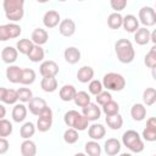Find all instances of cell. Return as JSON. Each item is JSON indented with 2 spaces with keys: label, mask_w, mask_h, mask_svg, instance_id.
<instances>
[{
  "label": "cell",
  "mask_w": 156,
  "mask_h": 156,
  "mask_svg": "<svg viewBox=\"0 0 156 156\" xmlns=\"http://www.w3.org/2000/svg\"><path fill=\"white\" fill-rule=\"evenodd\" d=\"M115 52L119 62L122 63H130L135 58V50L133 44L128 39H118L115 43Z\"/></svg>",
  "instance_id": "1"
},
{
  "label": "cell",
  "mask_w": 156,
  "mask_h": 156,
  "mask_svg": "<svg viewBox=\"0 0 156 156\" xmlns=\"http://www.w3.org/2000/svg\"><path fill=\"white\" fill-rule=\"evenodd\" d=\"M2 7L5 16L12 23H16L23 18L24 15V1L23 0H4Z\"/></svg>",
  "instance_id": "2"
},
{
  "label": "cell",
  "mask_w": 156,
  "mask_h": 156,
  "mask_svg": "<svg viewBox=\"0 0 156 156\" xmlns=\"http://www.w3.org/2000/svg\"><path fill=\"white\" fill-rule=\"evenodd\" d=\"M122 144L132 152L139 154L144 150L145 145L140 134L134 129H128L122 135Z\"/></svg>",
  "instance_id": "3"
},
{
  "label": "cell",
  "mask_w": 156,
  "mask_h": 156,
  "mask_svg": "<svg viewBox=\"0 0 156 156\" xmlns=\"http://www.w3.org/2000/svg\"><path fill=\"white\" fill-rule=\"evenodd\" d=\"M63 122L67 127L74 128L78 132L85 130L89 128V121L78 111L76 110H69L63 115Z\"/></svg>",
  "instance_id": "4"
},
{
  "label": "cell",
  "mask_w": 156,
  "mask_h": 156,
  "mask_svg": "<svg viewBox=\"0 0 156 156\" xmlns=\"http://www.w3.org/2000/svg\"><path fill=\"white\" fill-rule=\"evenodd\" d=\"M102 85L107 91H122L126 88V78L117 72H108L102 77Z\"/></svg>",
  "instance_id": "5"
},
{
  "label": "cell",
  "mask_w": 156,
  "mask_h": 156,
  "mask_svg": "<svg viewBox=\"0 0 156 156\" xmlns=\"http://www.w3.org/2000/svg\"><path fill=\"white\" fill-rule=\"evenodd\" d=\"M21 33H22V28L17 23L10 22V23L0 26V40L1 41L18 38L21 35Z\"/></svg>",
  "instance_id": "6"
},
{
  "label": "cell",
  "mask_w": 156,
  "mask_h": 156,
  "mask_svg": "<svg viewBox=\"0 0 156 156\" xmlns=\"http://www.w3.org/2000/svg\"><path fill=\"white\" fill-rule=\"evenodd\" d=\"M138 20L141 24L145 26V28L152 27L156 24V11L151 6H143L139 10Z\"/></svg>",
  "instance_id": "7"
},
{
  "label": "cell",
  "mask_w": 156,
  "mask_h": 156,
  "mask_svg": "<svg viewBox=\"0 0 156 156\" xmlns=\"http://www.w3.org/2000/svg\"><path fill=\"white\" fill-rule=\"evenodd\" d=\"M52 126V110L48 106L39 116H38V121H37V129L41 133H45L48 130H50Z\"/></svg>",
  "instance_id": "8"
},
{
  "label": "cell",
  "mask_w": 156,
  "mask_h": 156,
  "mask_svg": "<svg viewBox=\"0 0 156 156\" xmlns=\"http://www.w3.org/2000/svg\"><path fill=\"white\" fill-rule=\"evenodd\" d=\"M58 71H60L58 65L52 60L43 61L39 66V72L43 76V78H45V77H56Z\"/></svg>",
  "instance_id": "9"
},
{
  "label": "cell",
  "mask_w": 156,
  "mask_h": 156,
  "mask_svg": "<svg viewBox=\"0 0 156 156\" xmlns=\"http://www.w3.org/2000/svg\"><path fill=\"white\" fill-rule=\"evenodd\" d=\"M101 112H102V110L98 106V104H94V102H90L89 105H87L85 107L82 108V115L89 122L98 121L101 117Z\"/></svg>",
  "instance_id": "10"
},
{
  "label": "cell",
  "mask_w": 156,
  "mask_h": 156,
  "mask_svg": "<svg viewBox=\"0 0 156 156\" xmlns=\"http://www.w3.org/2000/svg\"><path fill=\"white\" fill-rule=\"evenodd\" d=\"M61 21L62 20L60 17V13L56 10H49L43 16V24L49 29L50 28H55L56 26H60Z\"/></svg>",
  "instance_id": "11"
},
{
  "label": "cell",
  "mask_w": 156,
  "mask_h": 156,
  "mask_svg": "<svg viewBox=\"0 0 156 156\" xmlns=\"http://www.w3.org/2000/svg\"><path fill=\"white\" fill-rule=\"evenodd\" d=\"M0 100L7 105H16L18 101V94L15 89H9L5 87L0 88Z\"/></svg>",
  "instance_id": "12"
},
{
  "label": "cell",
  "mask_w": 156,
  "mask_h": 156,
  "mask_svg": "<svg viewBox=\"0 0 156 156\" xmlns=\"http://www.w3.org/2000/svg\"><path fill=\"white\" fill-rule=\"evenodd\" d=\"M76 22L72 18H65L61 21L60 26H58V32L62 37H72L76 33Z\"/></svg>",
  "instance_id": "13"
},
{
  "label": "cell",
  "mask_w": 156,
  "mask_h": 156,
  "mask_svg": "<svg viewBox=\"0 0 156 156\" xmlns=\"http://www.w3.org/2000/svg\"><path fill=\"white\" fill-rule=\"evenodd\" d=\"M46 107H48V104L43 98H33L28 102V110L34 116H39Z\"/></svg>",
  "instance_id": "14"
},
{
  "label": "cell",
  "mask_w": 156,
  "mask_h": 156,
  "mask_svg": "<svg viewBox=\"0 0 156 156\" xmlns=\"http://www.w3.org/2000/svg\"><path fill=\"white\" fill-rule=\"evenodd\" d=\"M80 50L76 46H67L63 51V57H65V61L69 65H76L80 61Z\"/></svg>",
  "instance_id": "15"
},
{
  "label": "cell",
  "mask_w": 156,
  "mask_h": 156,
  "mask_svg": "<svg viewBox=\"0 0 156 156\" xmlns=\"http://www.w3.org/2000/svg\"><path fill=\"white\" fill-rule=\"evenodd\" d=\"M17 57H18V51L13 46H5L1 50V60H2V62L7 63L9 66L15 63L17 61Z\"/></svg>",
  "instance_id": "16"
},
{
  "label": "cell",
  "mask_w": 156,
  "mask_h": 156,
  "mask_svg": "<svg viewBox=\"0 0 156 156\" xmlns=\"http://www.w3.org/2000/svg\"><path fill=\"white\" fill-rule=\"evenodd\" d=\"M27 112H28V106H26L22 102L21 104H16L13 106V108H12V112H11L13 122H16V123L23 122L27 118Z\"/></svg>",
  "instance_id": "17"
},
{
  "label": "cell",
  "mask_w": 156,
  "mask_h": 156,
  "mask_svg": "<svg viewBox=\"0 0 156 156\" xmlns=\"http://www.w3.org/2000/svg\"><path fill=\"white\" fill-rule=\"evenodd\" d=\"M77 90L74 88V85L72 84H65L63 87L60 88V91H58V96L62 101L65 102H68V101H73L76 95H77Z\"/></svg>",
  "instance_id": "18"
},
{
  "label": "cell",
  "mask_w": 156,
  "mask_h": 156,
  "mask_svg": "<svg viewBox=\"0 0 156 156\" xmlns=\"http://www.w3.org/2000/svg\"><path fill=\"white\" fill-rule=\"evenodd\" d=\"M88 135L91 140H101L106 135V129L101 123H94L88 128Z\"/></svg>",
  "instance_id": "19"
},
{
  "label": "cell",
  "mask_w": 156,
  "mask_h": 156,
  "mask_svg": "<svg viewBox=\"0 0 156 156\" xmlns=\"http://www.w3.org/2000/svg\"><path fill=\"white\" fill-rule=\"evenodd\" d=\"M22 71L23 68H21L20 66L16 65H11L6 68V78L10 83L17 84L21 83V77H22Z\"/></svg>",
  "instance_id": "20"
},
{
  "label": "cell",
  "mask_w": 156,
  "mask_h": 156,
  "mask_svg": "<svg viewBox=\"0 0 156 156\" xmlns=\"http://www.w3.org/2000/svg\"><path fill=\"white\" fill-rule=\"evenodd\" d=\"M104 150L107 156H116L121 151V141L116 138H110L105 141Z\"/></svg>",
  "instance_id": "21"
},
{
  "label": "cell",
  "mask_w": 156,
  "mask_h": 156,
  "mask_svg": "<svg viewBox=\"0 0 156 156\" xmlns=\"http://www.w3.org/2000/svg\"><path fill=\"white\" fill-rule=\"evenodd\" d=\"M123 29L128 33H135L139 29V20L134 15H126L123 17Z\"/></svg>",
  "instance_id": "22"
},
{
  "label": "cell",
  "mask_w": 156,
  "mask_h": 156,
  "mask_svg": "<svg viewBox=\"0 0 156 156\" xmlns=\"http://www.w3.org/2000/svg\"><path fill=\"white\" fill-rule=\"evenodd\" d=\"M49 39V34L45 29L43 28H35L33 32H32V35H30V40L35 44V45H44L46 44Z\"/></svg>",
  "instance_id": "23"
},
{
  "label": "cell",
  "mask_w": 156,
  "mask_h": 156,
  "mask_svg": "<svg viewBox=\"0 0 156 156\" xmlns=\"http://www.w3.org/2000/svg\"><path fill=\"white\" fill-rule=\"evenodd\" d=\"M134 40L138 45H146L149 41H151V32L145 27L139 28L134 33Z\"/></svg>",
  "instance_id": "24"
},
{
  "label": "cell",
  "mask_w": 156,
  "mask_h": 156,
  "mask_svg": "<svg viewBox=\"0 0 156 156\" xmlns=\"http://www.w3.org/2000/svg\"><path fill=\"white\" fill-rule=\"evenodd\" d=\"M94 78V69L90 66H82L77 72V79L80 83H90Z\"/></svg>",
  "instance_id": "25"
},
{
  "label": "cell",
  "mask_w": 156,
  "mask_h": 156,
  "mask_svg": "<svg viewBox=\"0 0 156 156\" xmlns=\"http://www.w3.org/2000/svg\"><path fill=\"white\" fill-rule=\"evenodd\" d=\"M130 116L136 122H140V121L145 119V117H146V107H145V105L140 104V102L134 104L132 106V108H130Z\"/></svg>",
  "instance_id": "26"
},
{
  "label": "cell",
  "mask_w": 156,
  "mask_h": 156,
  "mask_svg": "<svg viewBox=\"0 0 156 156\" xmlns=\"http://www.w3.org/2000/svg\"><path fill=\"white\" fill-rule=\"evenodd\" d=\"M21 155L22 156H35L37 155V145L33 140L27 139L21 144Z\"/></svg>",
  "instance_id": "27"
},
{
  "label": "cell",
  "mask_w": 156,
  "mask_h": 156,
  "mask_svg": "<svg viewBox=\"0 0 156 156\" xmlns=\"http://www.w3.org/2000/svg\"><path fill=\"white\" fill-rule=\"evenodd\" d=\"M40 87L45 93H54L57 89L58 83H57V79L55 77H45L41 79Z\"/></svg>",
  "instance_id": "28"
},
{
  "label": "cell",
  "mask_w": 156,
  "mask_h": 156,
  "mask_svg": "<svg viewBox=\"0 0 156 156\" xmlns=\"http://www.w3.org/2000/svg\"><path fill=\"white\" fill-rule=\"evenodd\" d=\"M107 26L111 29H119L123 26V16L118 12H112L107 17Z\"/></svg>",
  "instance_id": "29"
},
{
  "label": "cell",
  "mask_w": 156,
  "mask_h": 156,
  "mask_svg": "<svg viewBox=\"0 0 156 156\" xmlns=\"http://www.w3.org/2000/svg\"><path fill=\"white\" fill-rule=\"evenodd\" d=\"M35 129H37V127L34 126L33 122H24V123L22 124L21 129H20V135H21V138H23L24 140L30 139V138L35 134Z\"/></svg>",
  "instance_id": "30"
},
{
  "label": "cell",
  "mask_w": 156,
  "mask_h": 156,
  "mask_svg": "<svg viewBox=\"0 0 156 156\" xmlns=\"http://www.w3.org/2000/svg\"><path fill=\"white\" fill-rule=\"evenodd\" d=\"M27 56H28V58H29L32 62L38 63V62H40V61L44 60L45 52H44V49H43L40 45H35V44H34L33 49L30 50V52H29Z\"/></svg>",
  "instance_id": "31"
},
{
  "label": "cell",
  "mask_w": 156,
  "mask_h": 156,
  "mask_svg": "<svg viewBox=\"0 0 156 156\" xmlns=\"http://www.w3.org/2000/svg\"><path fill=\"white\" fill-rule=\"evenodd\" d=\"M33 46H34V43L30 39H26V38L24 39H20L17 41V44H16L17 51L20 54H22V55H28L30 52V50L33 49Z\"/></svg>",
  "instance_id": "32"
},
{
  "label": "cell",
  "mask_w": 156,
  "mask_h": 156,
  "mask_svg": "<svg viewBox=\"0 0 156 156\" xmlns=\"http://www.w3.org/2000/svg\"><path fill=\"white\" fill-rule=\"evenodd\" d=\"M84 150L88 156H100L101 155V146L95 140L87 141L84 145Z\"/></svg>",
  "instance_id": "33"
},
{
  "label": "cell",
  "mask_w": 156,
  "mask_h": 156,
  "mask_svg": "<svg viewBox=\"0 0 156 156\" xmlns=\"http://www.w3.org/2000/svg\"><path fill=\"white\" fill-rule=\"evenodd\" d=\"M105 121H106L107 127H110L112 130H118L123 126V118H122V116L119 113L115 115V116H107Z\"/></svg>",
  "instance_id": "34"
},
{
  "label": "cell",
  "mask_w": 156,
  "mask_h": 156,
  "mask_svg": "<svg viewBox=\"0 0 156 156\" xmlns=\"http://www.w3.org/2000/svg\"><path fill=\"white\" fill-rule=\"evenodd\" d=\"M74 104L78 106V107H85L87 105H89L90 102H91V98H90V95L87 93V91H84V90H80V91H78L77 93V95H76V98H74Z\"/></svg>",
  "instance_id": "35"
},
{
  "label": "cell",
  "mask_w": 156,
  "mask_h": 156,
  "mask_svg": "<svg viewBox=\"0 0 156 156\" xmlns=\"http://www.w3.org/2000/svg\"><path fill=\"white\" fill-rule=\"evenodd\" d=\"M37 74L34 72V69L32 68H23L22 71V77H21V84L23 85H30L35 82Z\"/></svg>",
  "instance_id": "36"
},
{
  "label": "cell",
  "mask_w": 156,
  "mask_h": 156,
  "mask_svg": "<svg viewBox=\"0 0 156 156\" xmlns=\"http://www.w3.org/2000/svg\"><path fill=\"white\" fill-rule=\"evenodd\" d=\"M143 102L146 106H151L156 102V89L155 88H146L143 91Z\"/></svg>",
  "instance_id": "37"
},
{
  "label": "cell",
  "mask_w": 156,
  "mask_h": 156,
  "mask_svg": "<svg viewBox=\"0 0 156 156\" xmlns=\"http://www.w3.org/2000/svg\"><path fill=\"white\" fill-rule=\"evenodd\" d=\"M79 139V134H78V130L74 129V128H68L63 132V140L66 144H76Z\"/></svg>",
  "instance_id": "38"
},
{
  "label": "cell",
  "mask_w": 156,
  "mask_h": 156,
  "mask_svg": "<svg viewBox=\"0 0 156 156\" xmlns=\"http://www.w3.org/2000/svg\"><path fill=\"white\" fill-rule=\"evenodd\" d=\"M102 112L107 116H115L119 113V105L118 102H116L115 100H111L110 102H107L106 105L102 106Z\"/></svg>",
  "instance_id": "39"
},
{
  "label": "cell",
  "mask_w": 156,
  "mask_h": 156,
  "mask_svg": "<svg viewBox=\"0 0 156 156\" xmlns=\"http://www.w3.org/2000/svg\"><path fill=\"white\" fill-rule=\"evenodd\" d=\"M144 63L146 67L152 68L156 66V45H152V48L149 50V52L144 57Z\"/></svg>",
  "instance_id": "40"
},
{
  "label": "cell",
  "mask_w": 156,
  "mask_h": 156,
  "mask_svg": "<svg viewBox=\"0 0 156 156\" xmlns=\"http://www.w3.org/2000/svg\"><path fill=\"white\" fill-rule=\"evenodd\" d=\"M13 130V127H12V123L5 118L0 119V136L1 138H6L9 136Z\"/></svg>",
  "instance_id": "41"
},
{
  "label": "cell",
  "mask_w": 156,
  "mask_h": 156,
  "mask_svg": "<svg viewBox=\"0 0 156 156\" xmlns=\"http://www.w3.org/2000/svg\"><path fill=\"white\" fill-rule=\"evenodd\" d=\"M17 94H18V100L24 104V102H29L34 96H33V91L29 88H20L17 89Z\"/></svg>",
  "instance_id": "42"
},
{
  "label": "cell",
  "mask_w": 156,
  "mask_h": 156,
  "mask_svg": "<svg viewBox=\"0 0 156 156\" xmlns=\"http://www.w3.org/2000/svg\"><path fill=\"white\" fill-rule=\"evenodd\" d=\"M88 90L91 95H99L100 93L104 91V85H102V82L101 80H98V79H93L89 85H88Z\"/></svg>",
  "instance_id": "43"
},
{
  "label": "cell",
  "mask_w": 156,
  "mask_h": 156,
  "mask_svg": "<svg viewBox=\"0 0 156 156\" xmlns=\"http://www.w3.org/2000/svg\"><path fill=\"white\" fill-rule=\"evenodd\" d=\"M95 99H96V104H98V105L104 106V105H106L107 102H110V101L112 100V95H111L110 91L104 90L102 93H100L99 95H96Z\"/></svg>",
  "instance_id": "44"
},
{
  "label": "cell",
  "mask_w": 156,
  "mask_h": 156,
  "mask_svg": "<svg viewBox=\"0 0 156 156\" xmlns=\"http://www.w3.org/2000/svg\"><path fill=\"white\" fill-rule=\"evenodd\" d=\"M141 138L144 140H146V141H150V143L156 141V130L145 127L144 130H143V133H141Z\"/></svg>",
  "instance_id": "45"
},
{
  "label": "cell",
  "mask_w": 156,
  "mask_h": 156,
  "mask_svg": "<svg viewBox=\"0 0 156 156\" xmlns=\"http://www.w3.org/2000/svg\"><path fill=\"white\" fill-rule=\"evenodd\" d=\"M110 5L112 7V10H115V12H121L122 10L126 9L127 6V1L126 0H111L110 1Z\"/></svg>",
  "instance_id": "46"
},
{
  "label": "cell",
  "mask_w": 156,
  "mask_h": 156,
  "mask_svg": "<svg viewBox=\"0 0 156 156\" xmlns=\"http://www.w3.org/2000/svg\"><path fill=\"white\" fill-rule=\"evenodd\" d=\"M9 147H10V143L6 140V138H0V155L6 154Z\"/></svg>",
  "instance_id": "47"
},
{
  "label": "cell",
  "mask_w": 156,
  "mask_h": 156,
  "mask_svg": "<svg viewBox=\"0 0 156 156\" xmlns=\"http://www.w3.org/2000/svg\"><path fill=\"white\" fill-rule=\"evenodd\" d=\"M146 127L156 130V117H150V118L146 121Z\"/></svg>",
  "instance_id": "48"
},
{
  "label": "cell",
  "mask_w": 156,
  "mask_h": 156,
  "mask_svg": "<svg viewBox=\"0 0 156 156\" xmlns=\"http://www.w3.org/2000/svg\"><path fill=\"white\" fill-rule=\"evenodd\" d=\"M0 111H1V115H0V118H5V113H6V110H5V106L4 105H0Z\"/></svg>",
  "instance_id": "49"
},
{
  "label": "cell",
  "mask_w": 156,
  "mask_h": 156,
  "mask_svg": "<svg viewBox=\"0 0 156 156\" xmlns=\"http://www.w3.org/2000/svg\"><path fill=\"white\" fill-rule=\"evenodd\" d=\"M151 41L154 43V45H156V29L151 32Z\"/></svg>",
  "instance_id": "50"
},
{
  "label": "cell",
  "mask_w": 156,
  "mask_h": 156,
  "mask_svg": "<svg viewBox=\"0 0 156 156\" xmlns=\"http://www.w3.org/2000/svg\"><path fill=\"white\" fill-rule=\"evenodd\" d=\"M151 76H152V78H154V80H156V66H154V67L151 68Z\"/></svg>",
  "instance_id": "51"
},
{
  "label": "cell",
  "mask_w": 156,
  "mask_h": 156,
  "mask_svg": "<svg viewBox=\"0 0 156 156\" xmlns=\"http://www.w3.org/2000/svg\"><path fill=\"white\" fill-rule=\"evenodd\" d=\"M74 156H88V155L84 152H77V154H74Z\"/></svg>",
  "instance_id": "52"
},
{
  "label": "cell",
  "mask_w": 156,
  "mask_h": 156,
  "mask_svg": "<svg viewBox=\"0 0 156 156\" xmlns=\"http://www.w3.org/2000/svg\"><path fill=\"white\" fill-rule=\"evenodd\" d=\"M119 156H132V154H129V152H123V154H121Z\"/></svg>",
  "instance_id": "53"
},
{
  "label": "cell",
  "mask_w": 156,
  "mask_h": 156,
  "mask_svg": "<svg viewBox=\"0 0 156 156\" xmlns=\"http://www.w3.org/2000/svg\"><path fill=\"white\" fill-rule=\"evenodd\" d=\"M155 6H156V2H155Z\"/></svg>",
  "instance_id": "54"
},
{
  "label": "cell",
  "mask_w": 156,
  "mask_h": 156,
  "mask_svg": "<svg viewBox=\"0 0 156 156\" xmlns=\"http://www.w3.org/2000/svg\"><path fill=\"white\" fill-rule=\"evenodd\" d=\"M152 156H156V155H152Z\"/></svg>",
  "instance_id": "55"
}]
</instances>
